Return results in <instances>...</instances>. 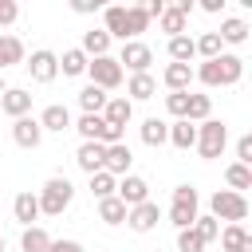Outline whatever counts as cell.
Listing matches in <instances>:
<instances>
[{
  "mask_svg": "<svg viewBox=\"0 0 252 252\" xmlns=\"http://www.w3.org/2000/svg\"><path fill=\"white\" fill-rule=\"evenodd\" d=\"M197 217H201V193L193 185H177L173 189V205H169V224L181 232V228H193Z\"/></svg>",
  "mask_w": 252,
  "mask_h": 252,
  "instance_id": "obj_1",
  "label": "cell"
},
{
  "mask_svg": "<svg viewBox=\"0 0 252 252\" xmlns=\"http://www.w3.org/2000/svg\"><path fill=\"white\" fill-rule=\"evenodd\" d=\"M35 197H39V217H59V213L71 205L75 185H71V177H47V185H43Z\"/></svg>",
  "mask_w": 252,
  "mask_h": 252,
  "instance_id": "obj_2",
  "label": "cell"
},
{
  "mask_svg": "<svg viewBox=\"0 0 252 252\" xmlns=\"http://www.w3.org/2000/svg\"><path fill=\"white\" fill-rule=\"evenodd\" d=\"M209 217L213 220H228V224H240L248 217V197L244 193H232V189H217L209 197Z\"/></svg>",
  "mask_w": 252,
  "mask_h": 252,
  "instance_id": "obj_3",
  "label": "cell"
},
{
  "mask_svg": "<svg viewBox=\"0 0 252 252\" xmlns=\"http://www.w3.org/2000/svg\"><path fill=\"white\" fill-rule=\"evenodd\" d=\"M224 146H228V126L217 122V118H205V122L197 126V146H193V150H197L205 161H213V158L224 154Z\"/></svg>",
  "mask_w": 252,
  "mask_h": 252,
  "instance_id": "obj_4",
  "label": "cell"
},
{
  "mask_svg": "<svg viewBox=\"0 0 252 252\" xmlns=\"http://www.w3.org/2000/svg\"><path fill=\"white\" fill-rule=\"evenodd\" d=\"M87 75H91V87H98V91H118L122 79H126V71L118 67L114 55H98V59H91V63H87Z\"/></svg>",
  "mask_w": 252,
  "mask_h": 252,
  "instance_id": "obj_5",
  "label": "cell"
},
{
  "mask_svg": "<svg viewBox=\"0 0 252 252\" xmlns=\"http://www.w3.org/2000/svg\"><path fill=\"white\" fill-rule=\"evenodd\" d=\"M114 59H118L122 71H130V75H146L150 63H154V47L142 43V39H130V43H122V51H118Z\"/></svg>",
  "mask_w": 252,
  "mask_h": 252,
  "instance_id": "obj_6",
  "label": "cell"
},
{
  "mask_svg": "<svg viewBox=\"0 0 252 252\" xmlns=\"http://www.w3.org/2000/svg\"><path fill=\"white\" fill-rule=\"evenodd\" d=\"M24 67L32 71V83H55V75H59V55L47 51V47H39V51H32V59H24Z\"/></svg>",
  "mask_w": 252,
  "mask_h": 252,
  "instance_id": "obj_7",
  "label": "cell"
},
{
  "mask_svg": "<svg viewBox=\"0 0 252 252\" xmlns=\"http://www.w3.org/2000/svg\"><path fill=\"white\" fill-rule=\"evenodd\" d=\"M114 197H118L126 209H134V205L150 201V181H146V177H138V173H126V177H118V189H114Z\"/></svg>",
  "mask_w": 252,
  "mask_h": 252,
  "instance_id": "obj_8",
  "label": "cell"
},
{
  "mask_svg": "<svg viewBox=\"0 0 252 252\" xmlns=\"http://www.w3.org/2000/svg\"><path fill=\"white\" fill-rule=\"evenodd\" d=\"M158 220H161L158 201H142V205L126 209V224H130L134 232H154V228H158Z\"/></svg>",
  "mask_w": 252,
  "mask_h": 252,
  "instance_id": "obj_9",
  "label": "cell"
},
{
  "mask_svg": "<svg viewBox=\"0 0 252 252\" xmlns=\"http://www.w3.org/2000/svg\"><path fill=\"white\" fill-rule=\"evenodd\" d=\"M134 118V102L126 98V94H110L106 98V106H102V122L106 126H118V130H126V122Z\"/></svg>",
  "mask_w": 252,
  "mask_h": 252,
  "instance_id": "obj_10",
  "label": "cell"
},
{
  "mask_svg": "<svg viewBox=\"0 0 252 252\" xmlns=\"http://www.w3.org/2000/svg\"><path fill=\"white\" fill-rule=\"evenodd\" d=\"M12 142H16L20 150H35V146L43 142V130H39V122H35L32 114L16 118V122H12Z\"/></svg>",
  "mask_w": 252,
  "mask_h": 252,
  "instance_id": "obj_11",
  "label": "cell"
},
{
  "mask_svg": "<svg viewBox=\"0 0 252 252\" xmlns=\"http://www.w3.org/2000/svg\"><path fill=\"white\" fill-rule=\"evenodd\" d=\"M102 32H106L110 39L130 43V32H126V4H106V8H102Z\"/></svg>",
  "mask_w": 252,
  "mask_h": 252,
  "instance_id": "obj_12",
  "label": "cell"
},
{
  "mask_svg": "<svg viewBox=\"0 0 252 252\" xmlns=\"http://www.w3.org/2000/svg\"><path fill=\"white\" fill-rule=\"evenodd\" d=\"M0 110L16 122V118H24L28 110H32V91H24V87H8L4 94H0Z\"/></svg>",
  "mask_w": 252,
  "mask_h": 252,
  "instance_id": "obj_13",
  "label": "cell"
},
{
  "mask_svg": "<svg viewBox=\"0 0 252 252\" xmlns=\"http://www.w3.org/2000/svg\"><path fill=\"white\" fill-rule=\"evenodd\" d=\"M130 165H134V154H130V146H126V142L106 146V161H102V169H106L110 177H126V173H130Z\"/></svg>",
  "mask_w": 252,
  "mask_h": 252,
  "instance_id": "obj_14",
  "label": "cell"
},
{
  "mask_svg": "<svg viewBox=\"0 0 252 252\" xmlns=\"http://www.w3.org/2000/svg\"><path fill=\"white\" fill-rule=\"evenodd\" d=\"M12 217L24 224V228H32L35 220H39V197L32 193V189H24V193H16V201H12Z\"/></svg>",
  "mask_w": 252,
  "mask_h": 252,
  "instance_id": "obj_15",
  "label": "cell"
},
{
  "mask_svg": "<svg viewBox=\"0 0 252 252\" xmlns=\"http://www.w3.org/2000/svg\"><path fill=\"white\" fill-rule=\"evenodd\" d=\"M35 122H39V130L63 134V130H71V110H67L63 102H51V106H43V114H39Z\"/></svg>",
  "mask_w": 252,
  "mask_h": 252,
  "instance_id": "obj_16",
  "label": "cell"
},
{
  "mask_svg": "<svg viewBox=\"0 0 252 252\" xmlns=\"http://www.w3.org/2000/svg\"><path fill=\"white\" fill-rule=\"evenodd\" d=\"M102 161H106V146H102V142H83L79 154H75V165H79L83 173H98Z\"/></svg>",
  "mask_w": 252,
  "mask_h": 252,
  "instance_id": "obj_17",
  "label": "cell"
},
{
  "mask_svg": "<svg viewBox=\"0 0 252 252\" xmlns=\"http://www.w3.org/2000/svg\"><path fill=\"white\" fill-rule=\"evenodd\" d=\"M217 240H220V252H252V236L244 224H224Z\"/></svg>",
  "mask_w": 252,
  "mask_h": 252,
  "instance_id": "obj_18",
  "label": "cell"
},
{
  "mask_svg": "<svg viewBox=\"0 0 252 252\" xmlns=\"http://www.w3.org/2000/svg\"><path fill=\"white\" fill-rule=\"evenodd\" d=\"M217 75H220V87H236L240 75H244V59L232 55V51H220L217 55Z\"/></svg>",
  "mask_w": 252,
  "mask_h": 252,
  "instance_id": "obj_19",
  "label": "cell"
},
{
  "mask_svg": "<svg viewBox=\"0 0 252 252\" xmlns=\"http://www.w3.org/2000/svg\"><path fill=\"white\" fill-rule=\"evenodd\" d=\"M110 43H114V39H110L102 28H91V32H83V47H79V51H83L87 59H98V55H110Z\"/></svg>",
  "mask_w": 252,
  "mask_h": 252,
  "instance_id": "obj_20",
  "label": "cell"
},
{
  "mask_svg": "<svg viewBox=\"0 0 252 252\" xmlns=\"http://www.w3.org/2000/svg\"><path fill=\"white\" fill-rule=\"evenodd\" d=\"M28 55H24V39L20 35H0V75L8 71V67H16V63H24Z\"/></svg>",
  "mask_w": 252,
  "mask_h": 252,
  "instance_id": "obj_21",
  "label": "cell"
},
{
  "mask_svg": "<svg viewBox=\"0 0 252 252\" xmlns=\"http://www.w3.org/2000/svg\"><path fill=\"white\" fill-rule=\"evenodd\" d=\"M161 83H165L169 91H189V83H193V67H189V63H165Z\"/></svg>",
  "mask_w": 252,
  "mask_h": 252,
  "instance_id": "obj_22",
  "label": "cell"
},
{
  "mask_svg": "<svg viewBox=\"0 0 252 252\" xmlns=\"http://www.w3.org/2000/svg\"><path fill=\"white\" fill-rule=\"evenodd\" d=\"M126 94H130V102H146V98H154V94H158V79H154L150 71H146V75H130Z\"/></svg>",
  "mask_w": 252,
  "mask_h": 252,
  "instance_id": "obj_23",
  "label": "cell"
},
{
  "mask_svg": "<svg viewBox=\"0 0 252 252\" xmlns=\"http://www.w3.org/2000/svg\"><path fill=\"white\" fill-rule=\"evenodd\" d=\"M248 32H252V28H248L244 20L228 16V20H220V32H217V35H220V43H232V47H240V43H248Z\"/></svg>",
  "mask_w": 252,
  "mask_h": 252,
  "instance_id": "obj_24",
  "label": "cell"
},
{
  "mask_svg": "<svg viewBox=\"0 0 252 252\" xmlns=\"http://www.w3.org/2000/svg\"><path fill=\"white\" fill-rule=\"evenodd\" d=\"M165 142L177 146V150H193V146H197V126L185 122V118H177V122L169 126V138H165Z\"/></svg>",
  "mask_w": 252,
  "mask_h": 252,
  "instance_id": "obj_25",
  "label": "cell"
},
{
  "mask_svg": "<svg viewBox=\"0 0 252 252\" xmlns=\"http://www.w3.org/2000/svg\"><path fill=\"white\" fill-rule=\"evenodd\" d=\"M55 236L43 228V224H32V228H24L20 232V248L24 252H47V244H51Z\"/></svg>",
  "mask_w": 252,
  "mask_h": 252,
  "instance_id": "obj_26",
  "label": "cell"
},
{
  "mask_svg": "<svg viewBox=\"0 0 252 252\" xmlns=\"http://www.w3.org/2000/svg\"><path fill=\"white\" fill-rule=\"evenodd\" d=\"M138 134H142V142H146L150 150H158V146H165V138H169V122H161V118H146Z\"/></svg>",
  "mask_w": 252,
  "mask_h": 252,
  "instance_id": "obj_27",
  "label": "cell"
},
{
  "mask_svg": "<svg viewBox=\"0 0 252 252\" xmlns=\"http://www.w3.org/2000/svg\"><path fill=\"white\" fill-rule=\"evenodd\" d=\"M87 63H91V59H87L79 47H67V51L59 55V71L71 75V79H75V75H87Z\"/></svg>",
  "mask_w": 252,
  "mask_h": 252,
  "instance_id": "obj_28",
  "label": "cell"
},
{
  "mask_svg": "<svg viewBox=\"0 0 252 252\" xmlns=\"http://www.w3.org/2000/svg\"><path fill=\"white\" fill-rule=\"evenodd\" d=\"M106 98H110V94H106V91H98V87H91V83L79 91V106H83V114H102Z\"/></svg>",
  "mask_w": 252,
  "mask_h": 252,
  "instance_id": "obj_29",
  "label": "cell"
},
{
  "mask_svg": "<svg viewBox=\"0 0 252 252\" xmlns=\"http://www.w3.org/2000/svg\"><path fill=\"white\" fill-rule=\"evenodd\" d=\"M71 126L79 130V138H83V142H98L106 122H102V114H79V122H71Z\"/></svg>",
  "mask_w": 252,
  "mask_h": 252,
  "instance_id": "obj_30",
  "label": "cell"
},
{
  "mask_svg": "<svg viewBox=\"0 0 252 252\" xmlns=\"http://www.w3.org/2000/svg\"><path fill=\"white\" fill-rule=\"evenodd\" d=\"M158 24H161V32L173 39V35H185V24H189V20H185V16H181L173 4H165V12L158 16Z\"/></svg>",
  "mask_w": 252,
  "mask_h": 252,
  "instance_id": "obj_31",
  "label": "cell"
},
{
  "mask_svg": "<svg viewBox=\"0 0 252 252\" xmlns=\"http://www.w3.org/2000/svg\"><path fill=\"white\" fill-rule=\"evenodd\" d=\"M193 51H197V55H201V63H205V59H217V55L224 51V43H220V35H217V32H205V35H197V39H193Z\"/></svg>",
  "mask_w": 252,
  "mask_h": 252,
  "instance_id": "obj_32",
  "label": "cell"
},
{
  "mask_svg": "<svg viewBox=\"0 0 252 252\" xmlns=\"http://www.w3.org/2000/svg\"><path fill=\"white\" fill-rule=\"evenodd\" d=\"M165 51H169V63H189L197 51H193V35H173L169 43H165Z\"/></svg>",
  "mask_w": 252,
  "mask_h": 252,
  "instance_id": "obj_33",
  "label": "cell"
},
{
  "mask_svg": "<svg viewBox=\"0 0 252 252\" xmlns=\"http://www.w3.org/2000/svg\"><path fill=\"white\" fill-rule=\"evenodd\" d=\"M209 110H213V98H209V94H189V106H185V122L201 126V122L209 118Z\"/></svg>",
  "mask_w": 252,
  "mask_h": 252,
  "instance_id": "obj_34",
  "label": "cell"
},
{
  "mask_svg": "<svg viewBox=\"0 0 252 252\" xmlns=\"http://www.w3.org/2000/svg\"><path fill=\"white\" fill-rule=\"evenodd\" d=\"M224 181H228L232 193H244V189H252V169L240 165V161H232V165L224 169Z\"/></svg>",
  "mask_w": 252,
  "mask_h": 252,
  "instance_id": "obj_35",
  "label": "cell"
},
{
  "mask_svg": "<svg viewBox=\"0 0 252 252\" xmlns=\"http://www.w3.org/2000/svg\"><path fill=\"white\" fill-rule=\"evenodd\" d=\"M114 189H118V177H110L106 169L91 173V197H94V201H106V197H114Z\"/></svg>",
  "mask_w": 252,
  "mask_h": 252,
  "instance_id": "obj_36",
  "label": "cell"
},
{
  "mask_svg": "<svg viewBox=\"0 0 252 252\" xmlns=\"http://www.w3.org/2000/svg\"><path fill=\"white\" fill-rule=\"evenodd\" d=\"M98 220H102V224H126V205H122L118 197L98 201Z\"/></svg>",
  "mask_w": 252,
  "mask_h": 252,
  "instance_id": "obj_37",
  "label": "cell"
},
{
  "mask_svg": "<svg viewBox=\"0 0 252 252\" xmlns=\"http://www.w3.org/2000/svg\"><path fill=\"white\" fill-rule=\"evenodd\" d=\"M146 28H150V16H146V8H142V4H130V8H126V32H130V39H138Z\"/></svg>",
  "mask_w": 252,
  "mask_h": 252,
  "instance_id": "obj_38",
  "label": "cell"
},
{
  "mask_svg": "<svg viewBox=\"0 0 252 252\" xmlns=\"http://www.w3.org/2000/svg\"><path fill=\"white\" fill-rule=\"evenodd\" d=\"M193 232H197V236L205 240V248H209V244L220 236V220H213V217H197V220H193Z\"/></svg>",
  "mask_w": 252,
  "mask_h": 252,
  "instance_id": "obj_39",
  "label": "cell"
},
{
  "mask_svg": "<svg viewBox=\"0 0 252 252\" xmlns=\"http://www.w3.org/2000/svg\"><path fill=\"white\" fill-rule=\"evenodd\" d=\"M185 106H189V91H169L165 94V110L173 118H185Z\"/></svg>",
  "mask_w": 252,
  "mask_h": 252,
  "instance_id": "obj_40",
  "label": "cell"
},
{
  "mask_svg": "<svg viewBox=\"0 0 252 252\" xmlns=\"http://www.w3.org/2000/svg\"><path fill=\"white\" fill-rule=\"evenodd\" d=\"M177 252H205V240H201L193 228H181V232H177Z\"/></svg>",
  "mask_w": 252,
  "mask_h": 252,
  "instance_id": "obj_41",
  "label": "cell"
},
{
  "mask_svg": "<svg viewBox=\"0 0 252 252\" xmlns=\"http://www.w3.org/2000/svg\"><path fill=\"white\" fill-rule=\"evenodd\" d=\"M236 161L240 165H252V134H240L236 138Z\"/></svg>",
  "mask_w": 252,
  "mask_h": 252,
  "instance_id": "obj_42",
  "label": "cell"
},
{
  "mask_svg": "<svg viewBox=\"0 0 252 252\" xmlns=\"http://www.w3.org/2000/svg\"><path fill=\"white\" fill-rule=\"evenodd\" d=\"M16 16H20V4L16 0H0V28L16 24Z\"/></svg>",
  "mask_w": 252,
  "mask_h": 252,
  "instance_id": "obj_43",
  "label": "cell"
},
{
  "mask_svg": "<svg viewBox=\"0 0 252 252\" xmlns=\"http://www.w3.org/2000/svg\"><path fill=\"white\" fill-rule=\"evenodd\" d=\"M47 252H83V244L79 240H51Z\"/></svg>",
  "mask_w": 252,
  "mask_h": 252,
  "instance_id": "obj_44",
  "label": "cell"
},
{
  "mask_svg": "<svg viewBox=\"0 0 252 252\" xmlns=\"http://www.w3.org/2000/svg\"><path fill=\"white\" fill-rule=\"evenodd\" d=\"M71 8H75L79 16H87V12H98L102 4H98V0H71Z\"/></svg>",
  "mask_w": 252,
  "mask_h": 252,
  "instance_id": "obj_45",
  "label": "cell"
},
{
  "mask_svg": "<svg viewBox=\"0 0 252 252\" xmlns=\"http://www.w3.org/2000/svg\"><path fill=\"white\" fill-rule=\"evenodd\" d=\"M201 8H205V12H213V16H217V12H220V8H224V0H201Z\"/></svg>",
  "mask_w": 252,
  "mask_h": 252,
  "instance_id": "obj_46",
  "label": "cell"
},
{
  "mask_svg": "<svg viewBox=\"0 0 252 252\" xmlns=\"http://www.w3.org/2000/svg\"><path fill=\"white\" fill-rule=\"evenodd\" d=\"M4 91H8V83H4V75H0V94H4Z\"/></svg>",
  "mask_w": 252,
  "mask_h": 252,
  "instance_id": "obj_47",
  "label": "cell"
},
{
  "mask_svg": "<svg viewBox=\"0 0 252 252\" xmlns=\"http://www.w3.org/2000/svg\"><path fill=\"white\" fill-rule=\"evenodd\" d=\"M0 252H4V236H0Z\"/></svg>",
  "mask_w": 252,
  "mask_h": 252,
  "instance_id": "obj_48",
  "label": "cell"
}]
</instances>
